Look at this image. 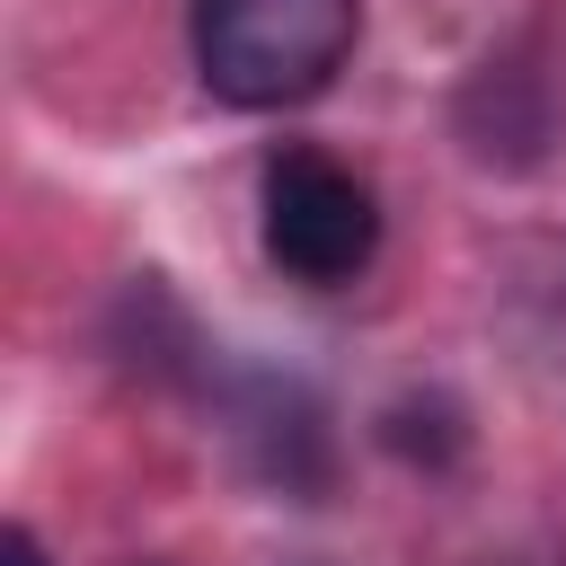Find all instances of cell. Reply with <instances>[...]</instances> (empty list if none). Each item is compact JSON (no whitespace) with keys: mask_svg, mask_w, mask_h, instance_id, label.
Masks as SVG:
<instances>
[{"mask_svg":"<svg viewBox=\"0 0 566 566\" xmlns=\"http://www.w3.org/2000/svg\"><path fill=\"white\" fill-rule=\"evenodd\" d=\"M363 0H195V71L221 106H301L354 53Z\"/></svg>","mask_w":566,"mask_h":566,"instance_id":"cell-1","label":"cell"},{"mask_svg":"<svg viewBox=\"0 0 566 566\" xmlns=\"http://www.w3.org/2000/svg\"><path fill=\"white\" fill-rule=\"evenodd\" d=\"M380 248V203L354 168H336L327 150H283L265 168V256L292 283H354Z\"/></svg>","mask_w":566,"mask_h":566,"instance_id":"cell-2","label":"cell"},{"mask_svg":"<svg viewBox=\"0 0 566 566\" xmlns=\"http://www.w3.org/2000/svg\"><path fill=\"white\" fill-rule=\"evenodd\" d=\"M0 566H44V548H35V531H9V539H0Z\"/></svg>","mask_w":566,"mask_h":566,"instance_id":"cell-3","label":"cell"}]
</instances>
